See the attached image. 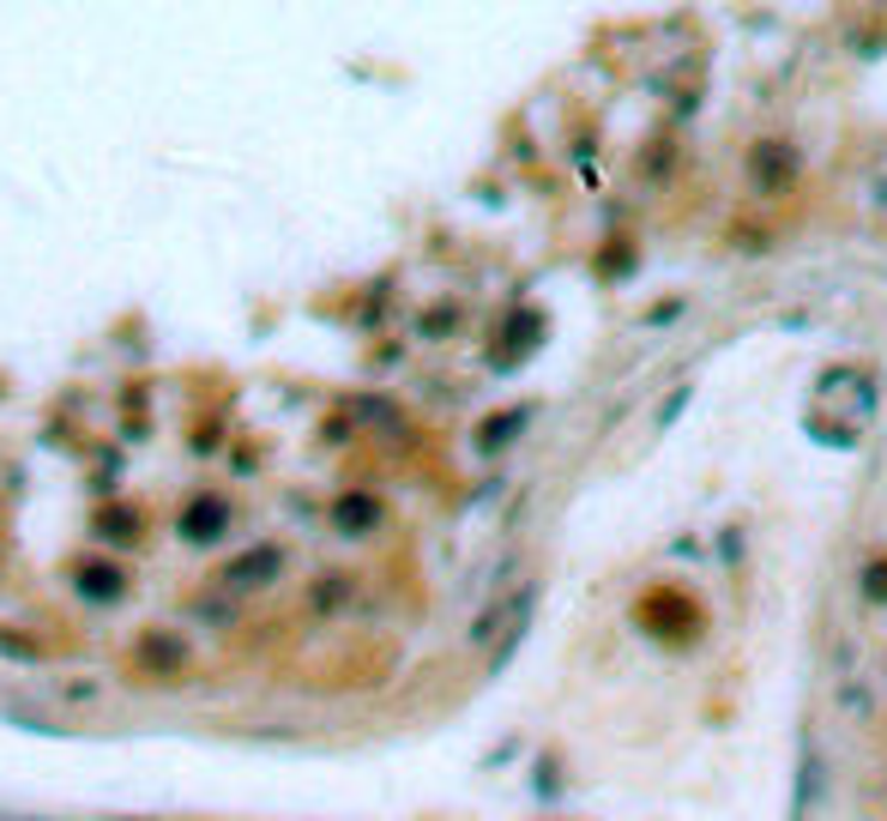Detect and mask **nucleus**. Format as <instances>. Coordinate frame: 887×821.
I'll list each match as a JSON object with an SVG mask.
<instances>
[{
	"mask_svg": "<svg viewBox=\"0 0 887 821\" xmlns=\"http://www.w3.org/2000/svg\"><path fill=\"white\" fill-rule=\"evenodd\" d=\"M278 568H285V550L260 544V550H248L236 568H224V586H260V580H272Z\"/></svg>",
	"mask_w": 887,
	"mask_h": 821,
	"instance_id": "nucleus-1",
	"label": "nucleus"
},
{
	"mask_svg": "<svg viewBox=\"0 0 887 821\" xmlns=\"http://www.w3.org/2000/svg\"><path fill=\"white\" fill-rule=\"evenodd\" d=\"M79 586H92V598H103V605H109V598H121V568H103V562H92V568H79Z\"/></svg>",
	"mask_w": 887,
	"mask_h": 821,
	"instance_id": "nucleus-4",
	"label": "nucleus"
},
{
	"mask_svg": "<svg viewBox=\"0 0 887 821\" xmlns=\"http://www.w3.org/2000/svg\"><path fill=\"white\" fill-rule=\"evenodd\" d=\"M229 525V508L224 502H194V513L182 520V532L194 537V544H205V537H217Z\"/></svg>",
	"mask_w": 887,
	"mask_h": 821,
	"instance_id": "nucleus-3",
	"label": "nucleus"
},
{
	"mask_svg": "<svg viewBox=\"0 0 887 821\" xmlns=\"http://www.w3.org/2000/svg\"><path fill=\"white\" fill-rule=\"evenodd\" d=\"M381 520V508L368 502V495H351V502H339V525L344 532H363V525H375Z\"/></svg>",
	"mask_w": 887,
	"mask_h": 821,
	"instance_id": "nucleus-5",
	"label": "nucleus"
},
{
	"mask_svg": "<svg viewBox=\"0 0 887 821\" xmlns=\"http://www.w3.org/2000/svg\"><path fill=\"white\" fill-rule=\"evenodd\" d=\"M182 659H188V647L175 635H146V640H139V652H133L139 671H170V664H182Z\"/></svg>",
	"mask_w": 887,
	"mask_h": 821,
	"instance_id": "nucleus-2",
	"label": "nucleus"
},
{
	"mask_svg": "<svg viewBox=\"0 0 887 821\" xmlns=\"http://www.w3.org/2000/svg\"><path fill=\"white\" fill-rule=\"evenodd\" d=\"M815 779H821V761H815V749H803V786H797V810H809V798H815Z\"/></svg>",
	"mask_w": 887,
	"mask_h": 821,
	"instance_id": "nucleus-6",
	"label": "nucleus"
}]
</instances>
